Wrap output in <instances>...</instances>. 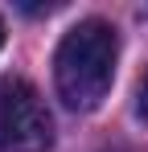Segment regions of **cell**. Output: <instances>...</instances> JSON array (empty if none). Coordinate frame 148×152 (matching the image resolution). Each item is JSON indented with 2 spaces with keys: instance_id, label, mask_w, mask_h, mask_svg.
<instances>
[{
  "instance_id": "cell-3",
  "label": "cell",
  "mask_w": 148,
  "mask_h": 152,
  "mask_svg": "<svg viewBox=\"0 0 148 152\" xmlns=\"http://www.w3.org/2000/svg\"><path fill=\"white\" fill-rule=\"evenodd\" d=\"M136 107H140V115L148 119V74L140 78V86H136Z\"/></svg>"
},
{
  "instance_id": "cell-1",
  "label": "cell",
  "mask_w": 148,
  "mask_h": 152,
  "mask_svg": "<svg viewBox=\"0 0 148 152\" xmlns=\"http://www.w3.org/2000/svg\"><path fill=\"white\" fill-rule=\"evenodd\" d=\"M115 62H119V33L103 17L78 21L74 29H66V37L58 41V53H53L58 99L70 111H95L111 91Z\"/></svg>"
},
{
  "instance_id": "cell-4",
  "label": "cell",
  "mask_w": 148,
  "mask_h": 152,
  "mask_svg": "<svg viewBox=\"0 0 148 152\" xmlns=\"http://www.w3.org/2000/svg\"><path fill=\"white\" fill-rule=\"evenodd\" d=\"M0 45H4V21H0Z\"/></svg>"
},
{
  "instance_id": "cell-5",
  "label": "cell",
  "mask_w": 148,
  "mask_h": 152,
  "mask_svg": "<svg viewBox=\"0 0 148 152\" xmlns=\"http://www.w3.org/2000/svg\"><path fill=\"white\" fill-rule=\"evenodd\" d=\"M115 152H127V148H115Z\"/></svg>"
},
{
  "instance_id": "cell-2",
  "label": "cell",
  "mask_w": 148,
  "mask_h": 152,
  "mask_svg": "<svg viewBox=\"0 0 148 152\" xmlns=\"http://www.w3.org/2000/svg\"><path fill=\"white\" fill-rule=\"evenodd\" d=\"M53 144V119L33 82L0 78V152H45Z\"/></svg>"
}]
</instances>
